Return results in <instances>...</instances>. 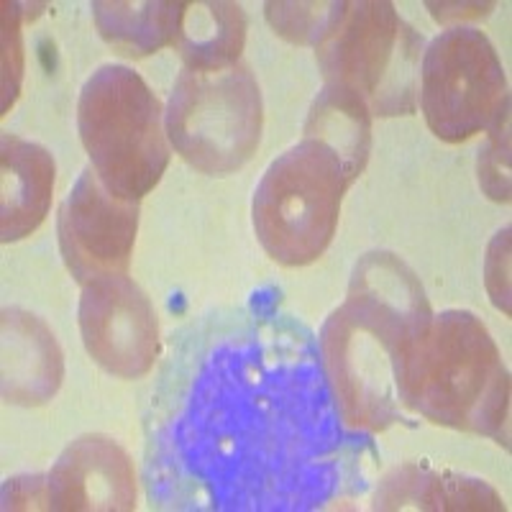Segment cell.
Returning <instances> with one entry per match:
<instances>
[{
    "label": "cell",
    "mask_w": 512,
    "mask_h": 512,
    "mask_svg": "<svg viewBox=\"0 0 512 512\" xmlns=\"http://www.w3.org/2000/svg\"><path fill=\"white\" fill-rule=\"evenodd\" d=\"M372 436L346 428L308 326L272 305L180 331L146 415L157 510L310 512L367 489Z\"/></svg>",
    "instance_id": "obj_1"
},
{
    "label": "cell",
    "mask_w": 512,
    "mask_h": 512,
    "mask_svg": "<svg viewBox=\"0 0 512 512\" xmlns=\"http://www.w3.org/2000/svg\"><path fill=\"white\" fill-rule=\"evenodd\" d=\"M431 320L423 285L400 256H361L344 305L328 315L318 336L323 372L346 428L372 436L408 423L400 379Z\"/></svg>",
    "instance_id": "obj_2"
},
{
    "label": "cell",
    "mask_w": 512,
    "mask_h": 512,
    "mask_svg": "<svg viewBox=\"0 0 512 512\" xmlns=\"http://www.w3.org/2000/svg\"><path fill=\"white\" fill-rule=\"evenodd\" d=\"M400 405L443 428L495 438L510 448V377L477 315H433L402 372Z\"/></svg>",
    "instance_id": "obj_3"
},
{
    "label": "cell",
    "mask_w": 512,
    "mask_h": 512,
    "mask_svg": "<svg viewBox=\"0 0 512 512\" xmlns=\"http://www.w3.org/2000/svg\"><path fill=\"white\" fill-rule=\"evenodd\" d=\"M77 128L111 195L139 203L159 185L169 164L164 111L139 72L123 64L95 70L82 85Z\"/></svg>",
    "instance_id": "obj_4"
},
{
    "label": "cell",
    "mask_w": 512,
    "mask_h": 512,
    "mask_svg": "<svg viewBox=\"0 0 512 512\" xmlns=\"http://www.w3.org/2000/svg\"><path fill=\"white\" fill-rule=\"evenodd\" d=\"M351 182L336 154L303 139L274 159L254 192L251 221L262 249L282 267H305L326 254Z\"/></svg>",
    "instance_id": "obj_5"
},
{
    "label": "cell",
    "mask_w": 512,
    "mask_h": 512,
    "mask_svg": "<svg viewBox=\"0 0 512 512\" xmlns=\"http://www.w3.org/2000/svg\"><path fill=\"white\" fill-rule=\"evenodd\" d=\"M423 34L405 24L392 3H349L315 59L326 82H338L361 95L379 118L413 116L418 108Z\"/></svg>",
    "instance_id": "obj_6"
},
{
    "label": "cell",
    "mask_w": 512,
    "mask_h": 512,
    "mask_svg": "<svg viewBox=\"0 0 512 512\" xmlns=\"http://www.w3.org/2000/svg\"><path fill=\"white\" fill-rule=\"evenodd\" d=\"M175 152L203 175H233L262 141V90L249 64L218 72L182 70L164 113Z\"/></svg>",
    "instance_id": "obj_7"
},
{
    "label": "cell",
    "mask_w": 512,
    "mask_h": 512,
    "mask_svg": "<svg viewBox=\"0 0 512 512\" xmlns=\"http://www.w3.org/2000/svg\"><path fill=\"white\" fill-rule=\"evenodd\" d=\"M420 111L433 134L461 144L510 116L507 77L492 41L479 29L443 31L423 52Z\"/></svg>",
    "instance_id": "obj_8"
},
{
    "label": "cell",
    "mask_w": 512,
    "mask_h": 512,
    "mask_svg": "<svg viewBox=\"0 0 512 512\" xmlns=\"http://www.w3.org/2000/svg\"><path fill=\"white\" fill-rule=\"evenodd\" d=\"M80 333L95 364L113 377H146L162 354L157 310L128 274L82 285Z\"/></svg>",
    "instance_id": "obj_9"
},
{
    "label": "cell",
    "mask_w": 512,
    "mask_h": 512,
    "mask_svg": "<svg viewBox=\"0 0 512 512\" xmlns=\"http://www.w3.org/2000/svg\"><path fill=\"white\" fill-rule=\"evenodd\" d=\"M136 231L139 203L116 198L93 167L82 169L57 216L59 251L75 282L88 285L103 274H126Z\"/></svg>",
    "instance_id": "obj_10"
},
{
    "label": "cell",
    "mask_w": 512,
    "mask_h": 512,
    "mask_svg": "<svg viewBox=\"0 0 512 512\" xmlns=\"http://www.w3.org/2000/svg\"><path fill=\"white\" fill-rule=\"evenodd\" d=\"M49 510L128 512L136 510V472L126 448L113 438L88 433L64 448L47 474Z\"/></svg>",
    "instance_id": "obj_11"
},
{
    "label": "cell",
    "mask_w": 512,
    "mask_h": 512,
    "mask_svg": "<svg viewBox=\"0 0 512 512\" xmlns=\"http://www.w3.org/2000/svg\"><path fill=\"white\" fill-rule=\"evenodd\" d=\"M0 390L3 402L36 408L52 400L62 387L64 354L52 328L24 308H3Z\"/></svg>",
    "instance_id": "obj_12"
},
{
    "label": "cell",
    "mask_w": 512,
    "mask_h": 512,
    "mask_svg": "<svg viewBox=\"0 0 512 512\" xmlns=\"http://www.w3.org/2000/svg\"><path fill=\"white\" fill-rule=\"evenodd\" d=\"M0 172V239L13 244L31 236L49 216L57 164L44 146L3 134Z\"/></svg>",
    "instance_id": "obj_13"
},
{
    "label": "cell",
    "mask_w": 512,
    "mask_h": 512,
    "mask_svg": "<svg viewBox=\"0 0 512 512\" xmlns=\"http://www.w3.org/2000/svg\"><path fill=\"white\" fill-rule=\"evenodd\" d=\"M372 510H505V505L484 479L402 464L379 479Z\"/></svg>",
    "instance_id": "obj_14"
},
{
    "label": "cell",
    "mask_w": 512,
    "mask_h": 512,
    "mask_svg": "<svg viewBox=\"0 0 512 512\" xmlns=\"http://www.w3.org/2000/svg\"><path fill=\"white\" fill-rule=\"evenodd\" d=\"M246 13L231 0L182 3L172 47L185 62V70L218 72L241 62L246 44Z\"/></svg>",
    "instance_id": "obj_15"
},
{
    "label": "cell",
    "mask_w": 512,
    "mask_h": 512,
    "mask_svg": "<svg viewBox=\"0 0 512 512\" xmlns=\"http://www.w3.org/2000/svg\"><path fill=\"white\" fill-rule=\"evenodd\" d=\"M305 139L328 146L354 185L372 154V113L367 103L338 82H326L315 95L305 121Z\"/></svg>",
    "instance_id": "obj_16"
},
{
    "label": "cell",
    "mask_w": 512,
    "mask_h": 512,
    "mask_svg": "<svg viewBox=\"0 0 512 512\" xmlns=\"http://www.w3.org/2000/svg\"><path fill=\"white\" fill-rule=\"evenodd\" d=\"M180 0H146V3H121L98 0L93 3V18L98 34L108 47L131 59L149 57L164 47H172L180 24Z\"/></svg>",
    "instance_id": "obj_17"
},
{
    "label": "cell",
    "mask_w": 512,
    "mask_h": 512,
    "mask_svg": "<svg viewBox=\"0 0 512 512\" xmlns=\"http://www.w3.org/2000/svg\"><path fill=\"white\" fill-rule=\"evenodd\" d=\"M349 3H267V21L282 39L300 47H320L344 18Z\"/></svg>",
    "instance_id": "obj_18"
},
{
    "label": "cell",
    "mask_w": 512,
    "mask_h": 512,
    "mask_svg": "<svg viewBox=\"0 0 512 512\" xmlns=\"http://www.w3.org/2000/svg\"><path fill=\"white\" fill-rule=\"evenodd\" d=\"M479 185L497 203L510 200V116L489 131L487 144L479 149Z\"/></svg>",
    "instance_id": "obj_19"
},
{
    "label": "cell",
    "mask_w": 512,
    "mask_h": 512,
    "mask_svg": "<svg viewBox=\"0 0 512 512\" xmlns=\"http://www.w3.org/2000/svg\"><path fill=\"white\" fill-rule=\"evenodd\" d=\"M18 3H3V44H6V57H3V113L16 100L21 88V75H24V54H21V13Z\"/></svg>",
    "instance_id": "obj_20"
},
{
    "label": "cell",
    "mask_w": 512,
    "mask_h": 512,
    "mask_svg": "<svg viewBox=\"0 0 512 512\" xmlns=\"http://www.w3.org/2000/svg\"><path fill=\"white\" fill-rule=\"evenodd\" d=\"M3 510H49L47 477L24 474L3 484Z\"/></svg>",
    "instance_id": "obj_21"
}]
</instances>
